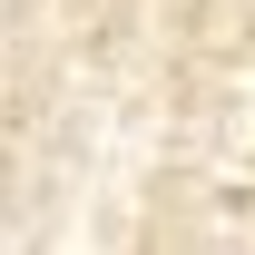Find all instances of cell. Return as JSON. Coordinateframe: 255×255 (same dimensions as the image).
I'll return each mask as SVG.
<instances>
[]
</instances>
